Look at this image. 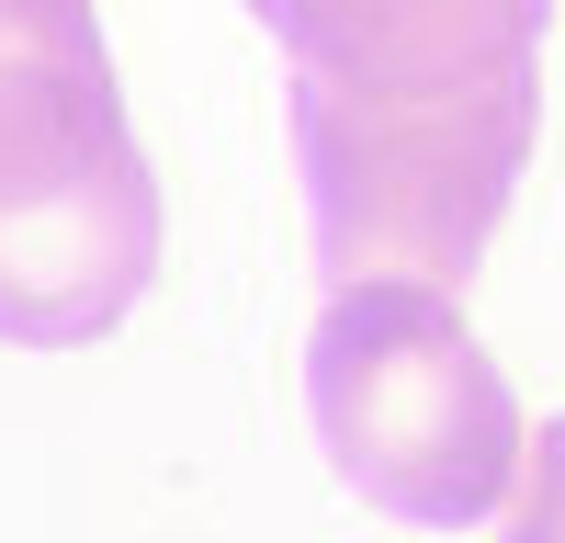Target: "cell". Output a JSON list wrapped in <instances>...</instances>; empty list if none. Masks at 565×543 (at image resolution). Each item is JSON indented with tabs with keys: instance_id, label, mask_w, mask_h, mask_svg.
<instances>
[{
	"instance_id": "obj_1",
	"label": "cell",
	"mask_w": 565,
	"mask_h": 543,
	"mask_svg": "<svg viewBox=\"0 0 565 543\" xmlns=\"http://www.w3.org/2000/svg\"><path fill=\"white\" fill-rule=\"evenodd\" d=\"M159 272V181L90 0H0V340H114Z\"/></svg>"
},
{
	"instance_id": "obj_2",
	"label": "cell",
	"mask_w": 565,
	"mask_h": 543,
	"mask_svg": "<svg viewBox=\"0 0 565 543\" xmlns=\"http://www.w3.org/2000/svg\"><path fill=\"white\" fill-rule=\"evenodd\" d=\"M317 441L373 510L418 532H476L521 487V396L463 329L452 284H340L306 351Z\"/></svg>"
},
{
	"instance_id": "obj_3",
	"label": "cell",
	"mask_w": 565,
	"mask_h": 543,
	"mask_svg": "<svg viewBox=\"0 0 565 543\" xmlns=\"http://www.w3.org/2000/svg\"><path fill=\"white\" fill-rule=\"evenodd\" d=\"M543 103L476 114H328L295 103V159L317 204V249L340 284H463L498 249L509 181L532 159Z\"/></svg>"
},
{
	"instance_id": "obj_4",
	"label": "cell",
	"mask_w": 565,
	"mask_h": 543,
	"mask_svg": "<svg viewBox=\"0 0 565 543\" xmlns=\"http://www.w3.org/2000/svg\"><path fill=\"white\" fill-rule=\"evenodd\" d=\"M295 57V103L328 114H476L543 103V12L554 0H249Z\"/></svg>"
},
{
	"instance_id": "obj_5",
	"label": "cell",
	"mask_w": 565,
	"mask_h": 543,
	"mask_svg": "<svg viewBox=\"0 0 565 543\" xmlns=\"http://www.w3.org/2000/svg\"><path fill=\"white\" fill-rule=\"evenodd\" d=\"M509 543H565V407L521 453V498H509Z\"/></svg>"
}]
</instances>
